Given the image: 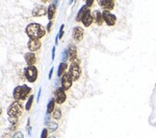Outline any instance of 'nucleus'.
I'll return each instance as SVG.
<instances>
[{"instance_id":"nucleus-29","label":"nucleus","mask_w":156,"mask_h":138,"mask_svg":"<svg viewBox=\"0 0 156 138\" xmlns=\"http://www.w3.org/2000/svg\"><path fill=\"white\" fill-rule=\"evenodd\" d=\"M64 24L61 25V28H60V31H59V39H61L63 38V35H64Z\"/></svg>"},{"instance_id":"nucleus-33","label":"nucleus","mask_w":156,"mask_h":138,"mask_svg":"<svg viewBox=\"0 0 156 138\" xmlns=\"http://www.w3.org/2000/svg\"><path fill=\"white\" fill-rule=\"evenodd\" d=\"M53 70H54V67H51V69H50V71H49V74H48V79H49V80L51 79V77H52Z\"/></svg>"},{"instance_id":"nucleus-26","label":"nucleus","mask_w":156,"mask_h":138,"mask_svg":"<svg viewBox=\"0 0 156 138\" xmlns=\"http://www.w3.org/2000/svg\"><path fill=\"white\" fill-rule=\"evenodd\" d=\"M2 138H13L12 137V131L10 130H6L5 133L2 134Z\"/></svg>"},{"instance_id":"nucleus-25","label":"nucleus","mask_w":156,"mask_h":138,"mask_svg":"<svg viewBox=\"0 0 156 138\" xmlns=\"http://www.w3.org/2000/svg\"><path fill=\"white\" fill-rule=\"evenodd\" d=\"M8 120H9V122L11 123V125L17 124V121H19V117H16V116H9Z\"/></svg>"},{"instance_id":"nucleus-6","label":"nucleus","mask_w":156,"mask_h":138,"mask_svg":"<svg viewBox=\"0 0 156 138\" xmlns=\"http://www.w3.org/2000/svg\"><path fill=\"white\" fill-rule=\"evenodd\" d=\"M54 99H55L56 103L59 104V105L63 104L64 102L66 101V99H67V95H66L65 89L63 87H59V88L56 89L55 95H54Z\"/></svg>"},{"instance_id":"nucleus-18","label":"nucleus","mask_w":156,"mask_h":138,"mask_svg":"<svg viewBox=\"0 0 156 138\" xmlns=\"http://www.w3.org/2000/svg\"><path fill=\"white\" fill-rule=\"evenodd\" d=\"M55 13H56V6L54 4H50L48 6V9H47V15H48L49 20L53 19L54 15H55Z\"/></svg>"},{"instance_id":"nucleus-31","label":"nucleus","mask_w":156,"mask_h":138,"mask_svg":"<svg viewBox=\"0 0 156 138\" xmlns=\"http://www.w3.org/2000/svg\"><path fill=\"white\" fill-rule=\"evenodd\" d=\"M93 3H94V1H93V0H87V1H86V5L88 6L89 8L91 7V6L93 5Z\"/></svg>"},{"instance_id":"nucleus-36","label":"nucleus","mask_w":156,"mask_h":138,"mask_svg":"<svg viewBox=\"0 0 156 138\" xmlns=\"http://www.w3.org/2000/svg\"><path fill=\"white\" fill-rule=\"evenodd\" d=\"M58 39H59V35H56V39H55V44H56V45L58 44Z\"/></svg>"},{"instance_id":"nucleus-32","label":"nucleus","mask_w":156,"mask_h":138,"mask_svg":"<svg viewBox=\"0 0 156 138\" xmlns=\"http://www.w3.org/2000/svg\"><path fill=\"white\" fill-rule=\"evenodd\" d=\"M55 50H56V48L54 46L52 48V61H54V59H55Z\"/></svg>"},{"instance_id":"nucleus-21","label":"nucleus","mask_w":156,"mask_h":138,"mask_svg":"<svg viewBox=\"0 0 156 138\" xmlns=\"http://www.w3.org/2000/svg\"><path fill=\"white\" fill-rule=\"evenodd\" d=\"M33 100H34V96H33V95H31V96H30V97H29L28 102H27V104H26V106H25L26 110H29L30 109H31L32 104H33Z\"/></svg>"},{"instance_id":"nucleus-34","label":"nucleus","mask_w":156,"mask_h":138,"mask_svg":"<svg viewBox=\"0 0 156 138\" xmlns=\"http://www.w3.org/2000/svg\"><path fill=\"white\" fill-rule=\"evenodd\" d=\"M51 26H52V21H49V23L47 24V31H50V29H51Z\"/></svg>"},{"instance_id":"nucleus-7","label":"nucleus","mask_w":156,"mask_h":138,"mask_svg":"<svg viewBox=\"0 0 156 138\" xmlns=\"http://www.w3.org/2000/svg\"><path fill=\"white\" fill-rule=\"evenodd\" d=\"M73 78L69 75V73H65L62 77L61 80V83H62V87L65 89V90H68V89L70 88L71 85H73Z\"/></svg>"},{"instance_id":"nucleus-27","label":"nucleus","mask_w":156,"mask_h":138,"mask_svg":"<svg viewBox=\"0 0 156 138\" xmlns=\"http://www.w3.org/2000/svg\"><path fill=\"white\" fill-rule=\"evenodd\" d=\"M13 138H24V136H23V133L21 131H16V133L14 134Z\"/></svg>"},{"instance_id":"nucleus-8","label":"nucleus","mask_w":156,"mask_h":138,"mask_svg":"<svg viewBox=\"0 0 156 138\" xmlns=\"http://www.w3.org/2000/svg\"><path fill=\"white\" fill-rule=\"evenodd\" d=\"M102 15H103V19L105 20V22L108 24V25L109 26L115 25V23L117 21L116 15H114L113 14H111L110 12H108V11H103Z\"/></svg>"},{"instance_id":"nucleus-38","label":"nucleus","mask_w":156,"mask_h":138,"mask_svg":"<svg viewBox=\"0 0 156 138\" xmlns=\"http://www.w3.org/2000/svg\"><path fill=\"white\" fill-rule=\"evenodd\" d=\"M49 138H56V137H55V136H50Z\"/></svg>"},{"instance_id":"nucleus-37","label":"nucleus","mask_w":156,"mask_h":138,"mask_svg":"<svg viewBox=\"0 0 156 138\" xmlns=\"http://www.w3.org/2000/svg\"><path fill=\"white\" fill-rule=\"evenodd\" d=\"M54 5H55V6L58 5V1H57V0H55V1H54Z\"/></svg>"},{"instance_id":"nucleus-2","label":"nucleus","mask_w":156,"mask_h":138,"mask_svg":"<svg viewBox=\"0 0 156 138\" xmlns=\"http://www.w3.org/2000/svg\"><path fill=\"white\" fill-rule=\"evenodd\" d=\"M30 91H31V88H30L28 86H16L14 89V98L16 101H22L25 100L27 98V96L29 95Z\"/></svg>"},{"instance_id":"nucleus-10","label":"nucleus","mask_w":156,"mask_h":138,"mask_svg":"<svg viewBox=\"0 0 156 138\" xmlns=\"http://www.w3.org/2000/svg\"><path fill=\"white\" fill-rule=\"evenodd\" d=\"M41 41L39 39H30L29 41H28V48L32 53L35 52V51H38L41 48Z\"/></svg>"},{"instance_id":"nucleus-20","label":"nucleus","mask_w":156,"mask_h":138,"mask_svg":"<svg viewBox=\"0 0 156 138\" xmlns=\"http://www.w3.org/2000/svg\"><path fill=\"white\" fill-rule=\"evenodd\" d=\"M68 67V64L67 62H61L59 64V68H58V77L60 76H62L63 73H64V71L67 69Z\"/></svg>"},{"instance_id":"nucleus-4","label":"nucleus","mask_w":156,"mask_h":138,"mask_svg":"<svg viewBox=\"0 0 156 138\" xmlns=\"http://www.w3.org/2000/svg\"><path fill=\"white\" fill-rule=\"evenodd\" d=\"M69 75L73 78V80L76 81L80 78L81 75V68L79 66V62H73L69 66Z\"/></svg>"},{"instance_id":"nucleus-19","label":"nucleus","mask_w":156,"mask_h":138,"mask_svg":"<svg viewBox=\"0 0 156 138\" xmlns=\"http://www.w3.org/2000/svg\"><path fill=\"white\" fill-rule=\"evenodd\" d=\"M55 99H51L50 101H49V103H48V105H47V109H46V113L47 114H50V113L52 112V111H54L55 109Z\"/></svg>"},{"instance_id":"nucleus-14","label":"nucleus","mask_w":156,"mask_h":138,"mask_svg":"<svg viewBox=\"0 0 156 138\" xmlns=\"http://www.w3.org/2000/svg\"><path fill=\"white\" fill-rule=\"evenodd\" d=\"M83 29L79 26H77L73 29V39L76 41H80L83 39Z\"/></svg>"},{"instance_id":"nucleus-30","label":"nucleus","mask_w":156,"mask_h":138,"mask_svg":"<svg viewBox=\"0 0 156 138\" xmlns=\"http://www.w3.org/2000/svg\"><path fill=\"white\" fill-rule=\"evenodd\" d=\"M50 116L48 115V114H46L45 115V118H44V125L45 126H47V125H49L50 124Z\"/></svg>"},{"instance_id":"nucleus-28","label":"nucleus","mask_w":156,"mask_h":138,"mask_svg":"<svg viewBox=\"0 0 156 138\" xmlns=\"http://www.w3.org/2000/svg\"><path fill=\"white\" fill-rule=\"evenodd\" d=\"M47 133H48V131H47L46 129H44L41 130V138H47Z\"/></svg>"},{"instance_id":"nucleus-3","label":"nucleus","mask_w":156,"mask_h":138,"mask_svg":"<svg viewBox=\"0 0 156 138\" xmlns=\"http://www.w3.org/2000/svg\"><path fill=\"white\" fill-rule=\"evenodd\" d=\"M7 113L9 116H16L19 117L22 113V105L20 101H15L13 102L8 107Z\"/></svg>"},{"instance_id":"nucleus-16","label":"nucleus","mask_w":156,"mask_h":138,"mask_svg":"<svg viewBox=\"0 0 156 138\" xmlns=\"http://www.w3.org/2000/svg\"><path fill=\"white\" fill-rule=\"evenodd\" d=\"M76 48L73 45H70L69 48V59L70 62H74L75 59H76Z\"/></svg>"},{"instance_id":"nucleus-5","label":"nucleus","mask_w":156,"mask_h":138,"mask_svg":"<svg viewBox=\"0 0 156 138\" xmlns=\"http://www.w3.org/2000/svg\"><path fill=\"white\" fill-rule=\"evenodd\" d=\"M25 77L29 82H34L37 80L38 77V70L35 66H28L25 69Z\"/></svg>"},{"instance_id":"nucleus-35","label":"nucleus","mask_w":156,"mask_h":138,"mask_svg":"<svg viewBox=\"0 0 156 138\" xmlns=\"http://www.w3.org/2000/svg\"><path fill=\"white\" fill-rule=\"evenodd\" d=\"M41 88L39 89V92H38V97H37V101H40V97H41Z\"/></svg>"},{"instance_id":"nucleus-12","label":"nucleus","mask_w":156,"mask_h":138,"mask_svg":"<svg viewBox=\"0 0 156 138\" xmlns=\"http://www.w3.org/2000/svg\"><path fill=\"white\" fill-rule=\"evenodd\" d=\"M98 5L100 6L101 8L102 9H104V11H111V10H113V8H114V1H112V0H108V1H98Z\"/></svg>"},{"instance_id":"nucleus-1","label":"nucleus","mask_w":156,"mask_h":138,"mask_svg":"<svg viewBox=\"0 0 156 138\" xmlns=\"http://www.w3.org/2000/svg\"><path fill=\"white\" fill-rule=\"evenodd\" d=\"M25 32L28 37L32 39H39L44 37L45 29L39 23H31L26 27Z\"/></svg>"},{"instance_id":"nucleus-13","label":"nucleus","mask_w":156,"mask_h":138,"mask_svg":"<svg viewBox=\"0 0 156 138\" xmlns=\"http://www.w3.org/2000/svg\"><path fill=\"white\" fill-rule=\"evenodd\" d=\"M89 11H90V8L87 5H84L83 7L79 10V12H78L77 16H76V21H82L83 17L85 16V15L88 13Z\"/></svg>"},{"instance_id":"nucleus-9","label":"nucleus","mask_w":156,"mask_h":138,"mask_svg":"<svg viewBox=\"0 0 156 138\" xmlns=\"http://www.w3.org/2000/svg\"><path fill=\"white\" fill-rule=\"evenodd\" d=\"M45 14H47V9L43 5H38L36 6L35 9L32 11V15L34 17H39V16H43Z\"/></svg>"},{"instance_id":"nucleus-11","label":"nucleus","mask_w":156,"mask_h":138,"mask_svg":"<svg viewBox=\"0 0 156 138\" xmlns=\"http://www.w3.org/2000/svg\"><path fill=\"white\" fill-rule=\"evenodd\" d=\"M24 59L25 62L28 64V66H33V64L36 63V61H37V58H36V55L34 53L30 52V53H26L24 55Z\"/></svg>"},{"instance_id":"nucleus-17","label":"nucleus","mask_w":156,"mask_h":138,"mask_svg":"<svg viewBox=\"0 0 156 138\" xmlns=\"http://www.w3.org/2000/svg\"><path fill=\"white\" fill-rule=\"evenodd\" d=\"M94 15L95 22H97V24H98V25H101V24L103 23V20H104L102 14H101L99 11H94Z\"/></svg>"},{"instance_id":"nucleus-22","label":"nucleus","mask_w":156,"mask_h":138,"mask_svg":"<svg viewBox=\"0 0 156 138\" xmlns=\"http://www.w3.org/2000/svg\"><path fill=\"white\" fill-rule=\"evenodd\" d=\"M62 116V112H61V109H56L53 112V117L54 119H60Z\"/></svg>"},{"instance_id":"nucleus-24","label":"nucleus","mask_w":156,"mask_h":138,"mask_svg":"<svg viewBox=\"0 0 156 138\" xmlns=\"http://www.w3.org/2000/svg\"><path fill=\"white\" fill-rule=\"evenodd\" d=\"M69 59V49H65L63 51V56H62V61L63 62H66Z\"/></svg>"},{"instance_id":"nucleus-15","label":"nucleus","mask_w":156,"mask_h":138,"mask_svg":"<svg viewBox=\"0 0 156 138\" xmlns=\"http://www.w3.org/2000/svg\"><path fill=\"white\" fill-rule=\"evenodd\" d=\"M93 21H94V16L91 15V12L89 11L88 13L85 15V16L83 17L82 22H83L84 26H85V27H89L93 23Z\"/></svg>"},{"instance_id":"nucleus-23","label":"nucleus","mask_w":156,"mask_h":138,"mask_svg":"<svg viewBox=\"0 0 156 138\" xmlns=\"http://www.w3.org/2000/svg\"><path fill=\"white\" fill-rule=\"evenodd\" d=\"M48 129L50 131H55L58 129V124L56 122H50V124L48 125Z\"/></svg>"}]
</instances>
